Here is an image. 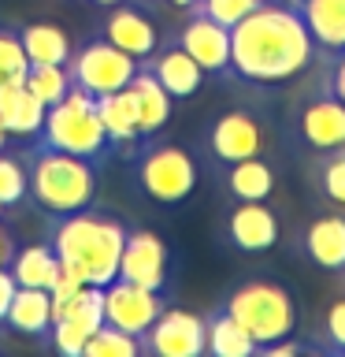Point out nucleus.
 I'll list each match as a JSON object with an SVG mask.
<instances>
[{"label":"nucleus","instance_id":"obj_39","mask_svg":"<svg viewBox=\"0 0 345 357\" xmlns=\"http://www.w3.org/2000/svg\"><path fill=\"white\" fill-rule=\"evenodd\" d=\"M93 4H104V8H111V4H122V0H93Z\"/></svg>","mask_w":345,"mask_h":357},{"label":"nucleus","instance_id":"obj_6","mask_svg":"<svg viewBox=\"0 0 345 357\" xmlns=\"http://www.w3.org/2000/svg\"><path fill=\"white\" fill-rule=\"evenodd\" d=\"M138 190L156 205H178L197 186V160L175 142H149L134 156Z\"/></svg>","mask_w":345,"mask_h":357},{"label":"nucleus","instance_id":"obj_15","mask_svg":"<svg viewBox=\"0 0 345 357\" xmlns=\"http://www.w3.org/2000/svg\"><path fill=\"white\" fill-rule=\"evenodd\" d=\"M227 238L241 253H264L278 242V220L264 201H238L227 216Z\"/></svg>","mask_w":345,"mask_h":357},{"label":"nucleus","instance_id":"obj_30","mask_svg":"<svg viewBox=\"0 0 345 357\" xmlns=\"http://www.w3.org/2000/svg\"><path fill=\"white\" fill-rule=\"evenodd\" d=\"M319 186L334 205H345V149H334V153H323V164H319Z\"/></svg>","mask_w":345,"mask_h":357},{"label":"nucleus","instance_id":"obj_17","mask_svg":"<svg viewBox=\"0 0 345 357\" xmlns=\"http://www.w3.org/2000/svg\"><path fill=\"white\" fill-rule=\"evenodd\" d=\"M45 112L49 108L22 86V78L0 82V123H4L8 138H33L45 123Z\"/></svg>","mask_w":345,"mask_h":357},{"label":"nucleus","instance_id":"obj_1","mask_svg":"<svg viewBox=\"0 0 345 357\" xmlns=\"http://www.w3.org/2000/svg\"><path fill=\"white\" fill-rule=\"evenodd\" d=\"M316 60V41L297 0H260L230 26V71L245 82H289Z\"/></svg>","mask_w":345,"mask_h":357},{"label":"nucleus","instance_id":"obj_31","mask_svg":"<svg viewBox=\"0 0 345 357\" xmlns=\"http://www.w3.org/2000/svg\"><path fill=\"white\" fill-rule=\"evenodd\" d=\"M22 197H26V172H22V164L15 156H8L0 149V201L11 208V205H19Z\"/></svg>","mask_w":345,"mask_h":357},{"label":"nucleus","instance_id":"obj_24","mask_svg":"<svg viewBox=\"0 0 345 357\" xmlns=\"http://www.w3.org/2000/svg\"><path fill=\"white\" fill-rule=\"evenodd\" d=\"M227 190L234 201H267V194L275 190L271 164H264L260 156L227 164Z\"/></svg>","mask_w":345,"mask_h":357},{"label":"nucleus","instance_id":"obj_16","mask_svg":"<svg viewBox=\"0 0 345 357\" xmlns=\"http://www.w3.org/2000/svg\"><path fill=\"white\" fill-rule=\"evenodd\" d=\"M145 67L156 75V82H160L175 100H189L200 89V82H204V67H200L178 41H171L167 49L156 45V52L145 56Z\"/></svg>","mask_w":345,"mask_h":357},{"label":"nucleus","instance_id":"obj_25","mask_svg":"<svg viewBox=\"0 0 345 357\" xmlns=\"http://www.w3.org/2000/svg\"><path fill=\"white\" fill-rule=\"evenodd\" d=\"M22 33V52L30 63H67L71 60V38L52 26V22H33V26H19Z\"/></svg>","mask_w":345,"mask_h":357},{"label":"nucleus","instance_id":"obj_28","mask_svg":"<svg viewBox=\"0 0 345 357\" xmlns=\"http://www.w3.org/2000/svg\"><path fill=\"white\" fill-rule=\"evenodd\" d=\"M145 350V342L138 335H127L111 324H100V328L86 339V350L82 357H138Z\"/></svg>","mask_w":345,"mask_h":357},{"label":"nucleus","instance_id":"obj_20","mask_svg":"<svg viewBox=\"0 0 345 357\" xmlns=\"http://www.w3.org/2000/svg\"><path fill=\"white\" fill-rule=\"evenodd\" d=\"M305 257L323 272H345V216H319L305 231Z\"/></svg>","mask_w":345,"mask_h":357},{"label":"nucleus","instance_id":"obj_34","mask_svg":"<svg viewBox=\"0 0 345 357\" xmlns=\"http://www.w3.org/2000/svg\"><path fill=\"white\" fill-rule=\"evenodd\" d=\"M327 93H334L345 105V49L334 56V63H330V71H327Z\"/></svg>","mask_w":345,"mask_h":357},{"label":"nucleus","instance_id":"obj_14","mask_svg":"<svg viewBox=\"0 0 345 357\" xmlns=\"http://www.w3.org/2000/svg\"><path fill=\"white\" fill-rule=\"evenodd\" d=\"M100 38L111 41L115 49H122L127 56H134V60H145V56H152L156 45H160V30H156L152 15H145L141 8L111 4Z\"/></svg>","mask_w":345,"mask_h":357},{"label":"nucleus","instance_id":"obj_3","mask_svg":"<svg viewBox=\"0 0 345 357\" xmlns=\"http://www.w3.org/2000/svg\"><path fill=\"white\" fill-rule=\"evenodd\" d=\"M26 186L38 208H45L49 216H67V212H78L86 205H93L97 194V164L82 160V156L49 149V145H38L26 175Z\"/></svg>","mask_w":345,"mask_h":357},{"label":"nucleus","instance_id":"obj_8","mask_svg":"<svg viewBox=\"0 0 345 357\" xmlns=\"http://www.w3.org/2000/svg\"><path fill=\"white\" fill-rule=\"evenodd\" d=\"M160 312H163L160 290L127 283V279H111V283L104 287V324H111V328L141 339Z\"/></svg>","mask_w":345,"mask_h":357},{"label":"nucleus","instance_id":"obj_10","mask_svg":"<svg viewBox=\"0 0 345 357\" xmlns=\"http://www.w3.org/2000/svg\"><path fill=\"white\" fill-rule=\"evenodd\" d=\"M204 149L219 164H238V160H249V156H260L264 153V127L256 123V116H249L241 108L223 112L204 130Z\"/></svg>","mask_w":345,"mask_h":357},{"label":"nucleus","instance_id":"obj_21","mask_svg":"<svg viewBox=\"0 0 345 357\" xmlns=\"http://www.w3.org/2000/svg\"><path fill=\"white\" fill-rule=\"evenodd\" d=\"M97 116H100V123H104V134H108L111 145H138V142H145L141 127H138V105H134L130 86L97 97Z\"/></svg>","mask_w":345,"mask_h":357},{"label":"nucleus","instance_id":"obj_5","mask_svg":"<svg viewBox=\"0 0 345 357\" xmlns=\"http://www.w3.org/2000/svg\"><path fill=\"white\" fill-rule=\"evenodd\" d=\"M223 309L249 331V339L256 342V354L271 342H282L297 328V305L294 294L286 287L271 283V279H249V283L234 287Z\"/></svg>","mask_w":345,"mask_h":357},{"label":"nucleus","instance_id":"obj_13","mask_svg":"<svg viewBox=\"0 0 345 357\" xmlns=\"http://www.w3.org/2000/svg\"><path fill=\"white\" fill-rule=\"evenodd\" d=\"M115 279H127V283H138V287H149V290H163V283H167V245L160 242V234L127 231Z\"/></svg>","mask_w":345,"mask_h":357},{"label":"nucleus","instance_id":"obj_27","mask_svg":"<svg viewBox=\"0 0 345 357\" xmlns=\"http://www.w3.org/2000/svg\"><path fill=\"white\" fill-rule=\"evenodd\" d=\"M22 86H26L45 108H52V105H60V100L67 97V89H71L74 82H71L67 63H26Z\"/></svg>","mask_w":345,"mask_h":357},{"label":"nucleus","instance_id":"obj_33","mask_svg":"<svg viewBox=\"0 0 345 357\" xmlns=\"http://www.w3.org/2000/svg\"><path fill=\"white\" fill-rule=\"evenodd\" d=\"M323 331H327V339H330L334 350L345 354V298H338L327 309V317H323Z\"/></svg>","mask_w":345,"mask_h":357},{"label":"nucleus","instance_id":"obj_32","mask_svg":"<svg viewBox=\"0 0 345 357\" xmlns=\"http://www.w3.org/2000/svg\"><path fill=\"white\" fill-rule=\"evenodd\" d=\"M256 4H260V0H197L193 8H200L208 19H216V22H223V26L230 30V26H238Z\"/></svg>","mask_w":345,"mask_h":357},{"label":"nucleus","instance_id":"obj_2","mask_svg":"<svg viewBox=\"0 0 345 357\" xmlns=\"http://www.w3.org/2000/svg\"><path fill=\"white\" fill-rule=\"evenodd\" d=\"M122 242H127V227L115 216H104L89 205L56 216L49 231V245L60 257V264L71 268L89 287H108L119 275Z\"/></svg>","mask_w":345,"mask_h":357},{"label":"nucleus","instance_id":"obj_7","mask_svg":"<svg viewBox=\"0 0 345 357\" xmlns=\"http://www.w3.org/2000/svg\"><path fill=\"white\" fill-rule=\"evenodd\" d=\"M67 71H71V82L78 89H86L93 97H104L130 82L134 71H138V60L127 56L122 49H115L111 41L97 38V41H86L78 52H71Z\"/></svg>","mask_w":345,"mask_h":357},{"label":"nucleus","instance_id":"obj_11","mask_svg":"<svg viewBox=\"0 0 345 357\" xmlns=\"http://www.w3.org/2000/svg\"><path fill=\"white\" fill-rule=\"evenodd\" d=\"M294 130H297V138L316 153L345 149V105L323 89V93H316L312 100H305V105L297 108Z\"/></svg>","mask_w":345,"mask_h":357},{"label":"nucleus","instance_id":"obj_9","mask_svg":"<svg viewBox=\"0 0 345 357\" xmlns=\"http://www.w3.org/2000/svg\"><path fill=\"white\" fill-rule=\"evenodd\" d=\"M141 342L156 357H200L208 346L204 317L186 312V309H163L152 320V328L141 335Z\"/></svg>","mask_w":345,"mask_h":357},{"label":"nucleus","instance_id":"obj_12","mask_svg":"<svg viewBox=\"0 0 345 357\" xmlns=\"http://www.w3.org/2000/svg\"><path fill=\"white\" fill-rule=\"evenodd\" d=\"M189 11H193V15L182 22V30H178L175 41L182 45L208 75H227L230 71V30L223 26V22L208 19L200 8H189Z\"/></svg>","mask_w":345,"mask_h":357},{"label":"nucleus","instance_id":"obj_23","mask_svg":"<svg viewBox=\"0 0 345 357\" xmlns=\"http://www.w3.org/2000/svg\"><path fill=\"white\" fill-rule=\"evenodd\" d=\"M204 331H208V346H204V350L211 357H252L256 354V342L249 339V331H245L223 305L204 320Z\"/></svg>","mask_w":345,"mask_h":357},{"label":"nucleus","instance_id":"obj_35","mask_svg":"<svg viewBox=\"0 0 345 357\" xmlns=\"http://www.w3.org/2000/svg\"><path fill=\"white\" fill-rule=\"evenodd\" d=\"M15 275L8 272V264H0V324H4L8 317V305H11V298H15Z\"/></svg>","mask_w":345,"mask_h":357},{"label":"nucleus","instance_id":"obj_19","mask_svg":"<svg viewBox=\"0 0 345 357\" xmlns=\"http://www.w3.org/2000/svg\"><path fill=\"white\" fill-rule=\"evenodd\" d=\"M4 324L15 328L19 335H30V339H49L52 294L45 287H15V298H11V305H8Z\"/></svg>","mask_w":345,"mask_h":357},{"label":"nucleus","instance_id":"obj_40","mask_svg":"<svg viewBox=\"0 0 345 357\" xmlns=\"http://www.w3.org/2000/svg\"><path fill=\"white\" fill-rule=\"evenodd\" d=\"M4 212H8V205H4V201H0V220H4Z\"/></svg>","mask_w":345,"mask_h":357},{"label":"nucleus","instance_id":"obj_22","mask_svg":"<svg viewBox=\"0 0 345 357\" xmlns=\"http://www.w3.org/2000/svg\"><path fill=\"white\" fill-rule=\"evenodd\" d=\"M316 49L342 52L345 49V0H297Z\"/></svg>","mask_w":345,"mask_h":357},{"label":"nucleus","instance_id":"obj_26","mask_svg":"<svg viewBox=\"0 0 345 357\" xmlns=\"http://www.w3.org/2000/svg\"><path fill=\"white\" fill-rule=\"evenodd\" d=\"M11 275H15L19 287H45L49 290L60 275V257L49 242L45 245H30V250H19L11 257Z\"/></svg>","mask_w":345,"mask_h":357},{"label":"nucleus","instance_id":"obj_18","mask_svg":"<svg viewBox=\"0 0 345 357\" xmlns=\"http://www.w3.org/2000/svg\"><path fill=\"white\" fill-rule=\"evenodd\" d=\"M127 86H130V93H134V105H138L141 138H152V134H160V130L167 127V119H171L175 97L167 93L160 82H156V75L149 71V67H138Z\"/></svg>","mask_w":345,"mask_h":357},{"label":"nucleus","instance_id":"obj_36","mask_svg":"<svg viewBox=\"0 0 345 357\" xmlns=\"http://www.w3.org/2000/svg\"><path fill=\"white\" fill-rule=\"evenodd\" d=\"M11 257H15V245H11V238H8L4 231H0V264H8Z\"/></svg>","mask_w":345,"mask_h":357},{"label":"nucleus","instance_id":"obj_38","mask_svg":"<svg viewBox=\"0 0 345 357\" xmlns=\"http://www.w3.org/2000/svg\"><path fill=\"white\" fill-rule=\"evenodd\" d=\"M0 149H8V130H4V123H0Z\"/></svg>","mask_w":345,"mask_h":357},{"label":"nucleus","instance_id":"obj_29","mask_svg":"<svg viewBox=\"0 0 345 357\" xmlns=\"http://www.w3.org/2000/svg\"><path fill=\"white\" fill-rule=\"evenodd\" d=\"M26 52H22V33L11 22H0V82H11V78H22L26 71Z\"/></svg>","mask_w":345,"mask_h":357},{"label":"nucleus","instance_id":"obj_37","mask_svg":"<svg viewBox=\"0 0 345 357\" xmlns=\"http://www.w3.org/2000/svg\"><path fill=\"white\" fill-rule=\"evenodd\" d=\"M171 4H175V8H182V11H189V8L197 4V0H171Z\"/></svg>","mask_w":345,"mask_h":357},{"label":"nucleus","instance_id":"obj_4","mask_svg":"<svg viewBox=\"0 0 345 357\" xmlns=\"http://www.w3.org/2000/svg\"><path fill=\"white\" fill-rule=\"evenodd\" d=\"M38 138H41V145H49V149L82 156V160H93V164H100L111 149L104 123L97 116V97L86 93V89H78V86H71L60 105H52L45 112Z\"/></svg>","mask_w":345,"mask_h":357}]
</instances>
